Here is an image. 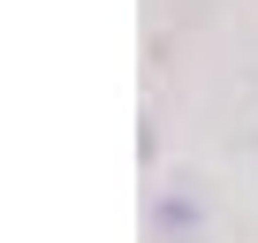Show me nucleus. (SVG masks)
Wrapping results in <instances>:
<instances>
[{
  "mask_svg": "<svg viewBox=\"0 0 258 243\" xmlns=\"http://www.w3.org/2000/svg\"><path fill=\"white\" fill-rule=\"evenodd\" d=\"M145 228H152V243H205L213 205H205V190H198L190 175H175V183H160V190H152Z\"/></svg>",
  "mask_w": 258,
  "mask_h": 243,
  "instance_id": "nucleus-1",
  "label": "nucleus"
}]
</instances>
